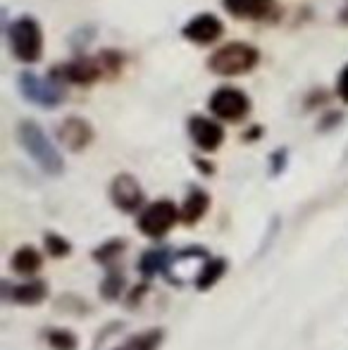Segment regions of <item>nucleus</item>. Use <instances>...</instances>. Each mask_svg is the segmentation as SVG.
<instances>
[{
	"instance_id": "4468645a",
	"label": "nucleus",
	"mask_w": 348,
	"mask_h": 350,
	"mask_svg": "<svg viewBox=\"0 0 348 350\" xmlns=\"http://www.w3.org/2000/svg\"><path fill=\"white\" fill-rule=\"evenodd\" d=\"M224 10L239 19H265L272 12L274 0H222Z\"/></svg>"
},
{
	"instance_id": "412c9836",
	"label": "nucleus",
	"mask_w": 348,
	"mask_h": 350,
	"mask_svg": "<svg viewBox=\"0 0 348 350\" xmlns=\"http://www.w3.org/2000/svg\"><path fill=\"white\" fill-rule=\"evenodd\" d=\"M46 343L53 350H77L79 338L70 329H46Z\"/></svg>"
},
{
	"instance_id": "20e7f679",
	"label": "nucleus",
	"mask_w": 348,
	"mask_h": 350,
	"mask_svg": "<svg viewBox=\"0 0 348 350\" xmlns=\"http://www.w3.org/2000/svg\"><path fill=\"white\" fill-rule=\"evenodd\" d=\"M181 219L179 210L172 200H155L148 208L141 210L139 219H136V226L144 236L148 239H163L165 234L174 229V224Z\"/></svg>"
},
{
	"instance_id": "5701e85b",
	"label": "nucleus",
	"mask_w": 348,
	"mask_h": 350,
	"mask_svg": "<svg viewBox=\"0 0 348 350\" xmlns=\"http://www.w3.org/2000/svg\"><path fill=\"white\" fill-rule=\"evenodd\" d=\"M286 157H289L286 148H279V150L272 152V157H269V172H272L274 176L284 172V167H286Z\"/></svg>"
},
{
	"instance_id": "423d86ee",
	"label": "nucleus",
	"mask_w": 348,
	"mask_h": 350,
	"mask_svg": "<svg viewBox=\"0 0 348 350\" xmlns=\"http://www.w3.org/2000/svg\"><path fill=\"white\" fill-rule=\"evenodd\" d=\"M19 91L31 105L46 107V110H53L65 100V88L57 86V81L41 79L34 72H24L19 77Z\"/></svg>"
},
{
	"instance_id": "0eeeda50",
	"label": "nucleus",
	"mask_w": 348,
	"mask_h": 350,
	"mask_svg": "<svg viewBox=\"0 0 348 350\" xmlns=\"http://www.w3.org/2000/svg\"><path fill=\"white\" fill-rule=\"evenodd\" d=\"M110 200L117 210L126 212V215H134L136 210L144 205L146 196H144V189H141L139 179L134 174H117L110 184Z\"/></svg>"
},
{
	"instance_id": "ddd939ff",
	"label": "nucleus",
	"mask_w": 348,
	"mask_h": 350,
	"mask_svg": "<svg viewBox=\"0 0 348 350\" xmlns=\"http://www.w3.org/2000/svg\"><path fill=\"white\" fill-rule=\"evenodd\" d=\"M41 267H43V255L34 245H22L10 258V269L14 274H19V277H34V274H38Z\"/></svg>"
},
{
	"instance_id": "b1692460",
	"label": "nucleus",
	"mask_w": 348,
	"mask_h": 350,
	"mask_svg": "<svg viewBox=\"0 0 348 350\" xmlns=\"http://www.w3.org/2000/svg\"><path fill=\"white\" fill-rule=\"evenodd\" d=\"M148 291H150L148 281H144V284H139L136 288H131L129 291V298H126V305H129V308H131V305H139L141 300L146 298V293H148Z\"/></svg>"
},
{
	"instance_id": "f3484780",
	"label": "nucleus",
	"mask_w": 348,
	"mask_h": 350,
	"mask_svg": "<svg viewBox=\"0 0 348 350\" xmlns=\"http://www.w3.org/2000/svg\"><path fill=\"white\" fill-rule=\"evenodd\" d=\"M165 343V329L163 327H153V329H144L141 334L124 338L120 346H115L112 350H160V346Z\"/></svg>"
},
{
	"instance_id": "2eb2a0df",
	"label": "nucleus",
	"mask_w": 348,
	"mask_h": 350,
	"mask_svg": "<svg viewBox=\"0 0 348 350\" xmlns=\"http://www.w3.org/2000/svg\"><path fill=\"white\" fill-rule=\"evenodd\" d=\"M208 208H210V196L205 193L203 189H191L184 205H181V210H179L181 221H184V224H198L205 217Z\"/></svg>"
},
{
	"instance_id": "7ed1b4c3",
	"label": "nucleus",
	"mask_w": 348,
	"mask_h": 350,
	"mask_svg": "<svg viewBox=\"0 0 348 350\" xmlns=\"http://www.w3.org/2000/svg\"><path fill=\"white\" fill-rule=\"evenodd\" d=\"M8 41L14 57L27 65L41 60L43 55V31L34 17H19L8 27Z\"/></svg>"
},
{
	"instance_id": "f8f14e48",
	"label": "nucleus",
	"mask_w": 348,
	"mask_h": 350,
	"mask_svg": "<svg viewBox=\"0 0 348 350\" xmlns=\"http://www.w3.org/2000/svg\"><path fill=\"white\" fill-rule=\"evenodd\" d=\"M3 288L8 291L5 298L17 305H38L48 298V286L41 279H29L24 284L12 286V288H10V284H3Z\"/></svg>"
},
{
	"instance_id": "a878e982",
	"label": "nucleus",
	"mask_w": 348,
	"mask_h": 350,
	"mask_svg": "<svg viewBox=\"0 0 348 350\" xmlns=\"http://www.w3.org/2000/svg\"><path fill=\"white\" fill-rule=\"evenodd\" d=\"M336 120H341V115H339V112H332L330 117H325V120H322V122H325V124H320V131L334 129V126L339 124V122H336Z\"/></svg>"
},
{
	"instance_id": "1a4fd4ad",
	"label": "nucleus",
	"mask_w": 348,
	"mask_h": 350,
	"mask_svg": "<svg viewBox=\"0 0 348 350\" xmlns=\"http://www.w3.org/2000/svg\"><path fill=\"white\" fill-rule=\"evenodd\" d=\"M189 134H191V141L198 150L203 152H215L222 148L224 143V129L219 122L210 120V117H203V115H193L189 120Z\"/></svg>"
},
{
	"instance_id": "6e6552de",
	"label": "nucleus",
	"mask_w": 348,
	"mask_h": 350,
	"mask_svg": "<svg viewBox=\"0 0 348 350\" xmlns=\"http://www.w3.org/2000/svg\"><path fill=\"white\" fill-rule=\"evenodd\" d=\"M55 136L62 148H67L72 152H81L91 146L96 134H93V126L88 124L84 117H67L55 129Z\"/></svg>"
},
{
	"instance_id": "f257e3e1",
	"label": "nucleus",
	"mask_w": 348,
	"mask_h": 350,
	"mask_svg": "<svg viewBox=\"0 0 348 350\" xmlns=\"http://www.w3.org/2000/svg\"><path fill=\"white\" fill-rule=\"evenodd\" d=\"M17 136L27 155L46 172L48 176H62L65 174V160L53 146V141L46 136V131L36 124L34 120H24L17 126Z\"/></svg>"
},
{
	"instance_id": "dca6fc26",
	"label": "nucleus",
	"mask_w": 348,
	"mask_h": 350,
	"mask_svg": "<svg viewBox=\"0 0 348 350\" xmlns=\"http://www.w3.org/2000/svg\"><path fill=\"white\" fill-rule=\"evenodd\" d=\"M227 269H229V262L224 258H208L193 279L196 291H210L217 281H222Z\"/></svg>"
},
{
	"instance_id": "9b49d317",
	"label": "nucleus",
	"mask_w": 348,
	"mask_h": 350,
	"mask_svg": "<svg viewBox=\"0 0 348 350\" xmlns=\"http://www.w3.org/2000/svg\"><path fill=\"white\" fill-rule=\"evenodd\" d=\"M224 27L222 22H219L215 14H196L193 19H189V22L184 24V29H181V36L186 38V41H193L198 43V46H208V43H215L219 36H222Z\"/></svg>"
},
{
	"instance_id": "a211bd4d",
	"label": "nucleus",
	"mask_w": 348,
	"mask_h": 350,
	"mask_svg": "<svg viewBox=\"0 0 348 350\" xmlns=\"http://www.w3.org/2000/svg\"><path fill=\"white\" fill-rule=\"evenodd\" d=\"M174 255L165 248H153V250H146L139 260V272L144 279H153L155 274L160 272H168L170 265H172Z\"/></svg>"
},
{
	"instance_id": "6ab92c4d",
	"label": "nucleus",
	"mask_w": 348,
	"mask_h": 350,
	"mask_svg": "<svg viewBox=\"0 0 348 350\" xmlns=\"http://www.w3.org/2000/svg\"><path fill=\"white\" fill-rule=\"evenodd\" d=\"M124 250H126L124 239H110V241H105V243L98 245V248L91 253V258H93V262H98V265H112Z\"/></svg>"
},
{
	"instance_id": "f03ea898",
	"label": "nucleus",
	"mask_w": 348,
	"mask_h": 350,
	"mask_svg": "<svg viewBox=\"0 0 348 350\" xmlns=\"http://www.w3.org/2000/svg\"><path fill=\"white\" fill-rule=\"evenodd\" d=\"M260 62V51L251 43L234 41L227 46L217 48L210 55L208 67L217 77H243V74L253 72Z\"/></svg>"
},
{
	"instance_id": "393cba45",
	"label": "nucleus",
	"mask_w": 348,
	"mask_h": 350,
	"mask_svg": "<svg viewBox=\"0 0 348 350\" xmlns=\"http://www.w3.org/2000/svg\"><path fill=\"white\" fill-rule=\"evenodd\" d=\"M336 96L341 98V103L348 105V65L341 70L339 79H336Z\"/></svg>"
},
{
	"instance_id": "9d476101",
	"label": "nucleus",
	"mask_w": 348,
	"mask_h": 350,
	"mask_svg": "<svg viewBox=\"0 0 348 350\" xmlns=\"http://www.w3.org/2000/svg\"><path fill=\"white\" fill-rule=\"evenodd\" d=\"M103 65L98 57H79V60L65 62L60 70H53L57 83H79V86H91L96 79H101Z\"/></svg>"
},
{
	"instance_id": "4be33fe9",
	"label": "nucleus",
	"mask_w": 348,
	"mask_h": 350,
	"mask_svg": "<svg viewBox=\"0 0 348 350\" xmlns=\"http://www.w3.org/2000/svg\"><path fill=\"white\" fill-rule=\"evenodd\" d=\"M43 245H46V253L51 255V258H67V255L72 253V243L65 236L55 234V231H46Z\"/></svg>"
},
{
	"instance_id": "39448f33",
	"label": "nucleus",
	"mask_w": 348,
	"mask_h": 350,
	"mask_svg": "<svg viewBox=\"0 0 348 350\" xmlns=\"http://www.w3.org/2000/svg\"><path fill=\"white\" fill-rule=\"evenodd\" d=\"M208 107L222 122H241L251 112V98L234 86H222L210 96Z\"/></svg>"
},
{
	"instance_id": "aec40b11",
	"label": "nucleus",
	"mask_w": 348,
	"mask_h": 350,
	"mask_svg": "<svg viewBox=\"0 0 348 350\" xmlns=\"http://www.w3.org/2000/svg\"><path fill=\"white\" fill-rule=\"evenodd\" d=\"M124 286H126L124 274L107 272L105 279L101 281V298L107 300V303H115V300H120L122 293H124Z\"/></svg>"
}]
</instances>
